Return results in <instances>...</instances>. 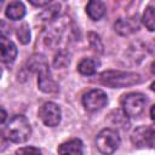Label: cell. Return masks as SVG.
Masks as SVG:
<instances>
[{
    "mask_svg": "<svg viewBox=\"0 0 155 155\" xmlns=\"http://www.w3.org/2000/svg\"><path fill=\"white\" fill-rule=\"evenodd\" d=\"M99 82L111 88H122L140 82V75L132 71L107 70L99 75Z\"/></svg>",
    "mask_w": 155,
    "mask_h": 155,
    "instance_id": "6da1fadb",
    "label": "cell"
},
{
    "mask_svg": "<svg viewBox=\"0 0 155 155\" xmlns=\"http://www.w3.org/2000/svg\"><path fill=\"white\" fill-rule=\"evenodd\" d=\"M31 133V127L28 119L23 115H15L5 128L6 138L13 143H24Z\"/></svg>",
    "mask_w": 155,
    "mask_h": 155,
    "instance_id": "7a4b0ae2",
    "label": "cell"
},
{
    "mask_svg": "<svg viewBox=\"0 0 155 155\" xmlns=\"http://www.w3.org/2000/svg\"><path fill=\"white\" fill-rule=\"evenodd\" d=\"M120 143H121L120 136L113 128L102 130L97 134V138H96L97 149L104 155H110L114 151H116V149L119 148Z\"/></svg>",
    "mask_w": 155,
    "mask_h": 155,
    "instance_id": "3957f363",
    "label": "cell"
},
{
    "mask_svg": "<svg viewBox=\"0 0 155 155\" xmlns=\"http://www.w3.org/2000/svg\"><path fill=\"white\" fill-rule=\"evenodd\" d=\"M145 103H147V98L144 97V94L138 93V92H132V93L125 94L121 98L122 111L128 117L139 116L144 111Z\"/></svg>",
    "mask_w": 155,
    "mask_h": 155,
    "instance_id": "277c9868",
    "label": "cell"
},
{
    "mask_svg": "<svg viewBox=\"0 0 155 155\" xmlns=\"http://www.w3.org/2000/svg\"><path fill=\"white\" fill-rule=\"evenodd\" d=\"M39 117L46 126L54 127L61 122L62 119L61 108L53 102H46L39 109Z\"/></svg>",
    "mask_w": 155,
    "mask_h": 155,
    "instance_id": "5b68a950",
    "label": "cell"
},
{
    "mask_svg": "<svg viewBox=\"0 0 155 155\" xmlns=\"http://www.w3.org/2000/svg\"><path fill=\"white\" fill-rule=\"evenodd\" d=\"M108 103V96L104 91L99 88H94L88 91L82 97V104L88 111H97L105 107Z\"/></svg>",
    "mask_w": 155,
    "mask_h": 155,
    "instance_id": "8992f818",
    "label": "cell"
},
{
    "mask_svg": "<svg viewBox=\"0 0 155 155\" xmlns=\"http://www.w3.org/2000/svg\"><path fill=\"white\" fill-rule=\"evenodd\" d=\"M131 140L138 148H143V147L153 148L154 147V127L139 126L133 131L131 136Z\"/></svg>",
    "mask_w": 155,
    "mask_h": 155,
    "instance_id": "52a82bcc",
    "label": "cell"
},
{
    "mask_svg": "<svg viewBox=\"0 0 155 155\" xmlns=\"http://www.w3.org/2000/svg\"><path fill=\"white\" fill-rule=\"evenodd\" d=\"M115 31L120 35H130L138 30L139 28V21L137 16H131L126 18H119L115 22Z\"/></svg>",
    "mask_w": 155,
    "mask_h": 155,
    "instance_id": "ba28073f",
    "label": "cell"
},
{
    "mask_svg": "<svg viewBox=\"0 0 155 155\" xmlns=\"http://www.w3.org/2000/svg\"><path fill=\"white\" fill-rule=\"evenodd\" d=\"M38 74H39V78H38V86H39V88H40L42 92H46V93H54V92L58 91V85H57V82L54 81V79L52 78V75H51L48 68L42 69V70L39 71Z\"/></svg>",
    "mask_w": 155,
    "mask_h": 155,
    "instance_id": "9c48e42d",
    "label": "cell"
},
{
    "mask_svg": "<svg viewBox=\"0 0 155 155\" xmlns=\"http://www.w3.org/2000/svg\"><path fill=\"white\" fill-rule=\"evenodd\" d=\"M17 47L13 41L7 38H0V61L4 63H11L17 57Z\"/></svg>",
    "mask_w": 155,
    "mask_h": 155,
    "instance_id": "30bf717a",
    "label": "cell"
},
{
    "mask_svg": "<svg viewBox=\"0 0 155 155\" xmlns=\"http://www.w3.org/2000/svg\"><path fill=\"white\" fill-rule=\"evenodd\" d=\"M59 155H82L84 154V144L80 139L74 138L68 142L62 143L58 147Z\"/></svg>",
    "mask_w": 155,
    "mask_h": 155,
    "instance_id": "8fae6325",
    "label": "cell"
},
{
    "mask_svg": "<svg viewBox=\"0 0 155 155\" xmlns=\"http://www.w3.org/2000/svg\"><path fill=\"white\" fill-rule=\"evenodd\" d=\"M86 12L92 21H99L105 15V5L99 0H92L87 4Z\"/></svg>",
    "mask_w": 155,
    "mask_h": 155,
    "instance_id": "7c38bea8",
    "label": "cell"
},
{
    "mask_svg": "<svg viewBox=\"0 0 155 155\" xmlns=\"http://www.w3.org/2000/svg\"><path fill=\"white\" fill-rule=\"evenodd\" d=\"M5 13H6V17L12 21L22 19L25 15V6L21 1H12L7 5Z\"/></svg>",
    "mask_w": 155,
    "mask_h": 155,
    "instance_id": "4fadbf2b",
    "label": "cell"
},
{
    "mask_svg": "<svg viewBox=\"0 0 155 155\" xmlns=\"http://www.w3.org/2000/svg\"><path fill=\"white\" fill-rule=\"evenodd\" d=\"M99 62L94 58H84L78 64V70L82 75H93L97 71Z\"/></svg>",
    "mask_w": 155,
    "mask_h": 155,
    "instance_id": "5bb4252c",
    "label": "cell"
},
{
    "mask_svg": "<svg viewBox=\"0 0 155 155\" xmlns=\"http://www.w3.org/2000/svg\"><path fill=\"white\" fill-rule=\"evenodd\" d=\"M155 11H154V6L153 5H149L147 8H145V11H144V13H143V17H142V22H143V24L147 27V29L148 30H150V31H153L154 29H155V13H154Z\"/></svg>",
    "mask_w": 155,
    "mask_h": 155,
    "instance_id": "9a60e30c",
    "label": "cell"
},
{
    "mask_svg": "<svg viewBox=\"0 0 155 155\" xmlns=\"http://www.w3.org/2000/svg\"><path fill=\"white\" fill-rule=\"evenodd\" d=\"M29 68L31 69V70H35V71H41L42 69H46V68H48V64H47V62H46V59H45V57L44 56H41V54H35V56H33L31 58H30V61H29Z\"/></svg>",
    "mask_w": 155,
    "mask_h": 155,
    "instance_id": "2e32d148",
    "label": "cell"
},
{
    "mask_svg": "<svg viewBox=\"0 0 155 155\" xmlns=\"http://www.w3.org/2000/svg\"><path fill=\"white\" fill-rule=\"evenodd\" d=\"M17 36L22 44H28L30 41V30H29V25L27 23H23L17 29Z\"/></svg>",
    "mask_w": 155,
    "mask_h": 155,
    "instance_id": "e0dca14e",
    "label": "cell"
},
{
    "mask_svg": "<svg viewBox=\"0 0 155 155\" xmlns=\"http://www.w3.org/2000/svg\"><path fill=\"white\" fill-rule=\"evenodd\" d=\"M69 54H67L65 52H59L58 54H56L54 61H53V65L56 68H63L67 64H69Z\"/></svg>",
    "mask_w": 155,
    "mask_h": 155,
    "instance_id": "ac0fdd59",
    "label": "cell"
},
{
    "mask_svg": "<svg viewBox=\"0 0 155 155\" xmlns=\"http://www.w3.org/2000/svg\"><path fill=\"white\" fill-rule=\"evenodd\" d=\"M16 155H41V150L35 147H23L16 150Z\"/></svg>",
    "mask_w": 155,
    "mask_h": 155,
    "instance_id": "d6986e66",
    "label": "cell"
},
{
    "mask_svg": "<svg viewBox=\"0 0 155 155\" xmlns=\"http://www.w3.org/2000/svg\"><path fill=\"white\" fill-rule=\"evenodd\" d=\"M11 34V27L7 22L0 19V38H7Z\"/></svg>",
    "mask_w": 155,
    "mask_h": 155,
    "instance_id": "ffe728a7",
    "label": "cell"
},
{
    "mask_svg": "<svg viewBox=\"0 0 155 155\" xmlns=\"http://www.w3.org/2000/svg\"><path fill=\"white\" fill-rule=\"evenodd\" d=\"M30 4L34 5V6H39V7H41V6L50 5L51 1H50V0H46V1H34V0H30Z\"/></svg>",
    "mask_w": 155,
    "mask_h": 155,
    "instance_id": "44dd1931",
    "label": "cell"
},
{
    "mask_svg": "<svg viewBox=\"0 0 155 155\" xmlns=\"http://www.w3.org/2000/svg\"><path fill=\"white\" fill-rule=\"evenodd\" d=\"M6 117H7V114H6V111H5V109H2V108L0 107V125L5 122V120H6Z\"/></svg>",
    "mask_w": 155,
    "mask_h": 155,
    "instance_id": "7402d4cb",
    "label": "cell"
},
{
    "mask_svg": "<svg viewBox=\"0 0 155 155\" xmlns=\"http://www.w3.org/2000/svg\"><path fill=\"white\" fill-rule=\"evenodd\" d=\"M150 117H151V120H154V105L151 107V111H150Z\"/></svg>",
    "mask_w": 155,
    "mask_h": 155,
    "instance_id": "603a6c76",
    "label": "cell"
},
{
    "mask_svg": "<svg viewBox=\"0 0 155 155\" xmlns=\"http://www.w3.org/2000/svg\"><path fill=\"white\" fill-rule=\"evenodd\" d=\"M2 4H4V1H2V0H0V8H1V6H2Z\"/></svg>",
    "mask_w": 155,
    "mask_h": 155,
    "instance_id": "cb8c5ba5",
    "label": "cell"
}]
</instances>
